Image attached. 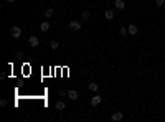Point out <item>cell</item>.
<instances>
[{"instance_id": "obj_8", "label": "cell", "mask_w": 165, "mask_h": 122, "mask_svg": "<svg viewBox=\"0 0 165 122\" xmlns=\"http://www.w3.org/2000/svg\"><path fill=\"white\" fill-rule=\"evenodd\" d=\"M54 107H56V111H64V109H66V104H64L63 101H58L56 104H54Z\"/></svg>"}, {"instance_id": "obj_12", "label": "cell", "mask_w": 165, "mask_h": 122, "mask_svg": "<svg viewBox=\"0 0 165 122\" xmlns=\"http://www.w3.org/2000/svg\"><path fill=\"white\" fill-rule=\"evenodd\" d=\"M50 48H51V50H58V48H59V43H58L56 40H53V41H50Z\"/></svg>"}, {"instance_id": "obj_18", "label": "cell", "mask_w": 165, "mask_h": 122, "mask_svg": "<svg viewBox=\"0 0 165 122\" xmlns=\"http://www.w3.org/2000/svg\"><path fill=\"white\" fill-rule=\"evenodd\" d=\"M163 3H165V0H155V5H157V7H162Z\"/></svg>"}, {"instance_id": "obj_11", "label": "cell", "mask_w": 165, "mask_h": 122, "mask_svg": "<svg viewBox=\"0 0 165 122\" xmlns=\"http://www.w3.org/2000/svg\"><path fill=\"white\" fill-rule=\"evenodd\" d=\"M104 17H106V20H109V22H111L112 18H114V12H112V10H106Z\"/></svg>"}, {"instance_id": "obj_19", "label": "cell", "mask_w": 165, "mask_h": 122, "mask_svg": "<svg viewBox=\"0 0 165 122\" xmlns=\"http://www.w3.org/2000/svg\"><path fill=\"white\" fill-rule=\"evenodd\" d=\"M5 106H7V99H2L0 101V107H5Z\"/></svg>"}, {"instance_id": "obj_5", "label": "cell", "mask_w": 165, "mask_h": 122, "mask_svg": "<svg viewBox=\"0 0 165 122\" xmlns=\"http://www.w3.org/2000/svg\"><path fill=\"white\" fill-rule=\"evenodd\" d=\"M111 119H112L114 122H121L122 119H124V114H122L121 111H116V112H114V114L111 115Z\"/></svg>"}, {"instance_id": "obj_3", "label": "cell", "mask_w": 165, "mask_h": 122, "mask_svg": "<svg viewBox=\"0 0 165 122\" xmlns=\"http://www.w3.org/2000/svg\"><path fill=\"white\" fill-rule=\"evenodd\" d=\"M28 45H30V46H32V48H36V46H38V45H40V40H38V38H36V36H35V35H32V36H30V38H28Z\"/></svg>"}, {"instance_id": "obj_6", "label": "cell", "mask_w": 165, "mask_h": 122, "mask_svg": "<svg viewBox=\"0 0 165 122\" xmlns=\"http://www.w3.org/2000/svg\"><path fill=\"white\" fill-rule=\"evenodd\" d=\"M68 97H69V99H71V101H76V99H78V97H79V94H78V91H74V89H69V91H68Z\"/></svg>"}, {"instance_id": "obj_16", "label": "cell", "mask_w": 165, "mask_h": 122, "mask_svg": "<svg viewBox=\"0 0 165 122\" xmlns=\"http://www.w3.org/2000/svg\"><path fill=\"white\" fill-rule=\"evenodd\" d=\"M127 33H129V32H127V28H126V27H122V28L119 30V35H122V36H126Z\"/></svg>"}, {"instance_id": "obj_17", "label": "cell", "mask_w": 165, "mask_h": 122, "mask_svg": "<svg viewBox=\"0 0 165 122\" xmlns=\"http://www.w3.org/2000/svg\"><path fill=\"white\" fill-rule=\"evenodd\" d=\"M58 94L64 97V96H68V91H63V89H59V91H58Z\"/></svg>"}, {"instance_id": "obj_13", "label": "cell", "mask_w": 165, "mask_h": 122, "mask_svg": "<svg viewBox=\"0 0 165 122\" xmlns=\"http://www.w3.org/2000/svg\"><path fill=\"white\" fill-rule=\"evenodd\" d=\"M89 15H91L89 10H84L83 13H81V18H83V20H89Z\"/></svg>"}, {"instance_id": "obj_9", "label": "cell", "mask_w": 165, "mask_h": 122, "mask_svg": "<svg viewBox=\"0 0 165 122\" xmlns=\"http://www.w3.org/2000/svg\"><path fill=\"white\" fill-rule=\"evenodd\" d=\"M40 30L41 32H50V22H43L40 25Z\"/></svg>"}, {"instance_id": "obj_7", "label": "cell", "mask_w": 165, "mask_h": 122, "mask_svg": "<svg viewBox=\"0 0 165 122\" xmlns=\"http://www.w3.org/2000/svg\"><path fill=\"white\" fill-rule=\"evenodd\" d=\"M114 5H116V10H124L126 8V2L124 0H116Z\"/></svg>"}, {"instance_id": "obj_2", "label": "cell", "mask_w": 165, "mask_h": 122, "mask_svg": "<svg viewBox=\"0 0 165 122\" xmlns=\"http://www.w3.org/2000/svg\"><path fill=\"white\" fill-rule=\"evenodd\" d=\"M69 30H71V32H79V30H81V23L76 22V20L69 22Z\"/></svg>"}, {"instance_id": "obj_15", "label": "cell", "mask_w": 165, "mask_h": 122, "mask_svg": "<svg viewBox=\"0 0 165 122\" xmlns=\"http://www.w3.org/2000/svg\"><path fill=\"white\" fill-rule=\"evenodd\" d=\"M53 13H54V10H53V8H48V10L45 12V17L50 18V17H53Z\"/></svg>"}, {"instance_id": "obj_20", "label": "cell", "mask_w": 165, "mask_h": 122, "mask_svg": "<svg viewBox=\"0 0 165 122\" xmlns=\"http://www.w3.org/2000/svg\"><path fill=\"white\" fill-rule=\"evenodd\" d=\"M7 2H8V3H13V2H15V0H7Z\"/></svg>"}, {"instance_id": "obj_4", "label": "cell", "mask_w": 165, "mask_h": 122, "mask_svg": "<svg viewBox=\"0 0 165 122\" xmlns=\"http://www.w3.org/2000/svg\"><path fill=\"white\" fill-rule=\"evenodd\" d=\"M101 101H102V97H101L99 94H96V96H93V97H91V106H93V107L99 106V104H101Z\"/></svg>"}, {"instance_id": "obj_1", "label": "cell", "mask_w": 165, "mask_h": 122, "mask_svg": "<svg viewBox=\"0 0 165 122\" xmlns=\"http://www.w3.org/2000/svg\"><path fill=\"white\" fill-rule=\"evenodd\" d=\"M10 36H12V38H15V40H18V38H20V36H22V28L20 27H12L10 28Z\"/></svg>"}, {"instance_id": "obj_10", "label": "cell", "mask_w": 165, "mask_h": 122, "mask_svg": "<svg viewBox=\"0 0 165 122\" xmlns=\"http://www.w3.org/2000/svg\"><path fill=\"white\" fill-rule=\"evenodd\" d=\"M127 32H129V35H137V27L136 25H129V28H127Z\"/></svg>"}, {"instance_id": "obj_14", "label": "cell", "mask_w": 165, "mask_h": 122, "mask_svg": "<svg viewBox=\"0 0 165 122\" xmlns=\"http://www.w3.org/2000/svg\"><path fill=\"white\" fill-rule=\"evenodd\" d=\"M97 89H99V86H97L96 83H91V84H89V91H93V93H96Z\"/></svg>"}, {"instance_id": "obj_21", "label": "cell", "mask_w": 165, "mask_h": 122, "mask_svg": "<svg viewBox=\"0 0 165 122\" xmlns=\"http://www.w3.org/2000/svg\"><path fill=\"white\" fill-rule=\"evenodd\" d=\"M51 2H54V0H51Z\"/></svg>"}]
</instances>
